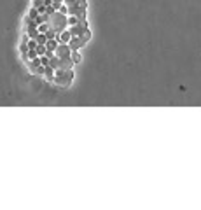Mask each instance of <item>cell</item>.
I'll use <instances>...</instances> for the list:
<instances>
[{"label": "cell", "instance_id": "cell-1", "mask_svg": "<svg viewBox=\"0 0 201 210\" xmlns=\"http://www.w3.org/2000/svg\"><path fill=\"white\" fill-rule=\"evenodd\" d=\"M72 77H73L72 68H61V70H54V76H53L51 82H54L61 88H67V86H70Z\"/></svg>", "mask_w": 201, "mask_h": 210}]
</instances>
